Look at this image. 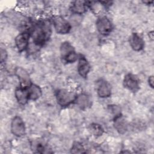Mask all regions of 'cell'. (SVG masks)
Listing matches in <instances>:
<instances>
[{"instance_id":"obj_1","label":"cell","mask_w":154,"mask_h":154,"mask_svg":"<svg viewBox=\"0 0 154 154\" xmlns=\"http://www.w3.org/2000/svg\"><path fill=\"white\" fill-rule=\"evenodd\" d=\"M30 37L35 46H43L49 39L51 35V24L48 20H41L36 22L31 27Z\"/></svg>"},{"instance_id":"obj_2","label":"cell","mask_w":154,"mask_h":154,"mask_svg":"<svg viewBox=\"0 0 154 154\" xmlns=\"http://www.w3.org/2000/svg\"><path fill=\"white\" fill-rule=\"evenodd\" d=\"M60 51L61 58L66 63H73L79 58L75 48L69 42H63L60 46Z\"/></svg>"},{"instance_id":"obj_3","label":"cell","mask_w":154,"mask_h":154,"mask_svg":"<svg viewBox=\"0 0 154 154\" xmlns=\"http://www.w3.org/2000/svg\"><path fill=\"white\" fill-rule=\"evenodd\" d=\"M76 95L67 89L61 88L57 90L55 97L57 103L61 107H67L74 103Z\"/></svg>"},{"instance_id":"obj_4","label":"cell","mask_w":154,"mask_h":154,"mask_svg":"<svg viewBox=\"0 0 154 154\" xmlns=\"http://www.w3.org/2000/svg\"><path fill=\"white\" fill-rule=\"evenodd\" d=\"M52 23L55 31L60 34H66L69 33L71 29V24L64 17L56 16L52 19Z\"/></svg>"},{"instance_id":"obj_5","label":"cell","mask_w":154,"mask_h":154,"mask_svg":"<svg viewBox=\"0 0 154 154\" xmlns=\"http://www.w3.org/2000/svg\"><path fill=\"white\" fill-rule=\"evenodd\" d=\"M10 130L16 137H21L25 135L26 126L23 119L18 116H14L11 122Z\"/></svg>"},{"instance_id":"obj_6","label":"cell","mask_w":154,"mask_h":154,"mask_svg":"<svg viewBox=\"0 0 154 154\" xmlns=\"http://www.w3.org/2000/svg\"><path fill=\"white\" fill-rule=\"evenodd\" d=\"M97 31L102 35L106 36L111 33L112 30V23L108 17L105 16H100L96 22Z\"/></svg>"},{"instance_id":"obj_7","label":"cell","mask_w":154,"mask_h":154,"mask_svg":"<svg viewBox=\"0 0 154 154\" xmlns=\"http://www.w3.org/2000/svg\"><path fill=\"white\" fill-rule=\"evenodd\" d=\"M123 85L130 91L136 93L140 89V81L135 75L132 73H128L124 77Z\"/></svg>"},{"instance_id":"obj_8","label":"cell","mask_w":154,"mask_h":154,"mask_svg":"<svg viewBox=\"0 0 154 154\" xmlns=\"http://www.w3.org/2000/svg\"><path fill=\"white\" fill-rule=\"evenodd\" d=\"M30 37V34L28 31L22 32L16 37L14 43L19 52H22L29 47Z\"/></svg>"},{"instance_id":"obj_9","label":"cell","mask_w":154,"mask_h":154,"mask_svg":"<svg viewBox=\"0 0 154 154\" xmlns=\"http://www.w3.org/2000/svg\"><path fill=\"white\" fill-rule=\"evenodd\" d=\"M96 91L100 97L107 98L111 95V86L106 80L99 79L96 83Z\"/></svg>"},{"instance_id":"obj_10","label":"cell","mask_w":154,"mask_h":154,"mask_svg":"<svg viewBox=\"0 0 154 154\" xmlns=\"http://www.w3.org/2000/svg\"><path fill=\"white\" fill-rule=\"evenodd\" d=\"M78 60V73L81 77L86 78L91 70V66L88 60H87V58L82 55H80L79 56V58Z\"/></svg>"},{"instance_id":"obj_11","label":"cell","mask_w":154,"mask_h":154,"mask_svg":"<svg viewBox=\"0 0 154 154\" xmlns=\"http://www.w3.org/2000/svg\"><path fill=\"white\" fill-rule=\"evenodd\" d=\"M113 125L115 129L120 134H125L128 129V121L122 114L114 117Z\"/></svg>"},{"instance_id":"obj_12","label":"cell","mask_w":154,"mask_h":154,"mask_svg":"<svg viewBox=\"0 0 154 154\" xmlns=\"http://www.w3.org/2000/svg\"><path fill=\"white\" fill-rule=\"evenodd\" d=\"M15 75L19 79L20 82V87H27L32 83L28 73L22 67H16L15 69Z\"/></svg>"},{"instance_id":"obj_13","label":"cell","mask_w":154,"mask_h":154,"mask_svg":"<svg viewBox=\"0 0 154 154\" xmlns=\"http://www.w3.org/2000/svg\"><path fill=\"white\" fill-rule=\"evenodd\" d=\"M129 42L131 48L135 51H140L144 46V41L143 38L137 32H134L131 35Z\"/></svg>"},{"instance_id":"obj_14","label":"cell","mask_w":154,"mask_h":154,"mask_svg":"<svg viewBox=\"0 0 154 154\" xmlns=\"http://www.w3.org/2000/svg\"><path fill=\"white\" fill-rule=\"evenodd\" d=\"M14 96L17 101V102L22 105H25L29 99L28 87H19L17 88L14 91Z\"/></svg>"},{"instance_id":"obj_15","label":"cell","mask_w":154,"mask_h":154,"mask_svg":"<svg viewBox=\"0 0 154 154\" xmlns=\"http://www.w3.org/2000/svg\"><path fill=\"white\" fill-rule=\"evenodd\" d=\"M88 8L87 1H75L72 3L70 10L74 14H82L87 11Z\"/></svg>"},{"instance_id":"obj_16","label":"cell","mask_w":154,"mask_h":154,"mask_svg":"<svg viewBox=\"0 0 154 154\" xmlns=\"http://www.w3.org/2000/svg\"><path fill=\"white\" fill-rule=\"evenodd\" d=\"M74 103L81 109L88 108L90 105V100L88 96L85 93H80L76 95Z\"/></svg>"},{"instance_id":"obj_17","label":"cell","mask_w":154,"mask_h":154,"mask_svg":"<svg viewBox=\"0 0 154 154\" xmlns=\"http://www.w3.org/2000/svg\"><path fill=\"white\" fill-rule=\"evenodd\" d=\"M28 91L29 100H36L39 99L42 94L40 87L32 83L28 87Z\"/></svg>"},{"instance_id":"obj_18","label":"cell","mask_w":154,"mask_h":154,"mask_svg":"<svg viewBox=\"0 0 154 154\" xmlns=\"http://www.w3.org/2000/svg\"><path fill=\"white\" fill-rule=\"evenodd\" d=\"M89 131L93 135L96 137L101 136L103 133V129L102 126L96 123H93L89 126Z\"/></svg>"},{"instance_id":"obj_19","label":"cell","mask_w":154,"mask_h":154,"mask_svg":"<svg viewBox=\"0 0 154 154\" xmlns=\"http://www.w3.org/2000/svg\"><path fill=\"white\" fill-rule=\"evenodd\" d=\"M32 146H33L32 149H34V150H35L37 153H49V152L48 151V146L42 141H35L34 142V143L32 144Z\"/></svg>"},{"instance_id":"obj_20","label":"cell","mask_w":154,"mask_h":154,"mask_svg":"<svg viewBox=\"0 0 154 154\" xmlns=\"http://www.w3.org/2000/svg\"><path fill=\"white\" fill-rule=\"evenodd\" d=\"M70 152L73 153H84L87 152L85 150L84 146L81 143L78 141L73 143L70 149Z\"/></svg>"},{"instance_id":"obj_21","label":"cell","mask_w":154,"mask_h":154,"mask_svg":"<svg viewBox=\"0 0 154 154\" xmlns=\"http://www.w3.org/2000/svg\"><path fill=\"white\" fill-rule=\"evenodd\" d=\"M108 111L114 115V116H116L120 114H121V108L117 105H110L108 106Z\"/></svg>"},{"instance_id":"obj_22","label":"cell","mask_w":154,"mask_h":154,"mask_svg":"<svg viewBox=\"0 0 154 154\" xmlns=\"http://www.w3.org/2000/svg\"><path fill=\"white\" fill-rule=\"evenodd\" d=\"M0 61H1V63L2 64L3 63L5 62V61L7 59V57H8V54L7 51L1 48L0 49Z\"/></svg>"},{"instance_id":"obj_23","label":"cell","mask_w":154,"mask_h":154,"mask_svg":"<svg viewBox=\"0 0 154 154\" xmlns=\"http://www.w3.org/2000/svg\"><path fill=\"white\" fill-rule=\"evenodd\" d=\"M148 83H149V85H150V87L153 88V87H154V78H153V76H150L149 77Z\"/></svg>"}]
</instances>
